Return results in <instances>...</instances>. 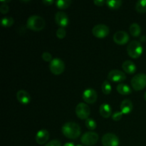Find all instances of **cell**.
Returning <instances> with one entry per match:
<instances>
[{"instance_id": "cell-33", "label": "cell", "mask_w": 146, "mask_h": 146, "mask_svg": "<svg viewBox=\"0 0 146 146\" xmlns=\"http://www.w3.org/2000/svg\"><path fill=\"white\" fill-rule=\"evenodd\" d=\"M42 2L44 5L51 6V5H52L54 3H55V1H54V0H43Z\"/></svg>"}, {"instance_id": "cell-30", "label": "cell", "mask_w": 146, "mask_h": 146, "mask_svg": "<svg viewBox=\"0 0 146 146\" xmlns=\"http://www.w3.org/2000/svg\"><path fill=\"white\" fill-rule=\"evenodd\" d=\"M9 11V7L7 4H1L0 7V11L2 14H6Z\"/></svg>"}, {"instance_id": "cell-27", "label": "cell", "mask_w": 146, "mask_h": 146, "mask_svg": "<svg viewBox=\"0 0 146 146\" xmlns=\"http://www.w3.org/2000/svg\"><path fill=\"white\" fill-rule=\"evenodd\" d=\"M66 35V31L64 28L62 27H59V28L57 29L56 31V36L58 37L60 39H62V38H65Z\"/></svg>"}, {"instance_id": "cell-14", "label": "cell", "mask_w": 146, "mask_h": 146, "mask_svg": "<svg viewBox=\"0 0 146 146\" xmlns=\"http://www.w3.org/2000/svg\"><path fill=\"white\" fill-rule=\"evenodd\" d=\"M49 133L47 130L46 129H41L38 131V133L36 135V142L38 144V145H44L46 143L48 142V139H49Z\"/></svg>"}, {"instance_id": "cell-5", "label": "cell", "mask_w": 146, "mask_h": 146, "mask_svg": "<svg viewBox=\"0 0 146 146\" xmlns=\"http://www.w3.org/2000/svg\"><path fill=\"white\" fill-rule=\"evenodd\" d=\"M49 69L54 75H61L65 69V64L61 58H55L50 62Z\"/></svg>"}, {"instance_id": "cell-1", "label": "cell", "mask_w": 146, "mask_h": 146, "mask_svg": "<svg viewBox=\"0 0 146 146\" xmlns=\"http://www.w3.org/2000/svg\"><path fill=\"white\" fill-rule=\"evenodd\" d=\"M62 133L69 139H77L81 135V128L79 125L74 122H68L64 124L61 128Z\"/></svg>"}, {"instance_id": "cell-8", "label": "cell", "mask_w": 146, "mask_h": 146, "mask_svg": "<svg viewBox=\"0 0 146 146\" xmlns=\"http://www.w3.org/2000/svg\"><path fill=\"white\" fill-rule=\"evenodd\" d=\"M101 143L103 146H119L120 140L116 135L108 133L104 135Z\"/></svg>"}, {"instance_id": "cell-37", "label": "cell", "mask_w": 146, "mask_h": 146, "mask_svg": "<svg viewBox=\"0 0 146 146\" xmlns=\"http://www.w3.org/2000/svg\"><path fill=\"white\" fill-rule=\"evenodd\" d=\"M76 146H83L82 145H77Z\"/></svg>"}, {"instance_id": "cell-4", "label": "cell", "mask_w": 146, "mask_h": 146, "mask_svg": "<svg viewBox=\"0 0 146 146\" xmlns=\"http://www.w3.org/2000/svg\"><path fill=\"white\" fill-rule=\"evenodd\" d=\"M131 86L135 91H139L146 87V74L143 73L136 74L132 78Z\"/></svg>"}, {"instance_id": "cell-2", "label": "cell", "mask_w": 146, "mask_h": 146, "mask_svg": "<svg viewBox=\"0 0 146 146\" xmlns=\"http://www.w3.org/2000/svg\"><path fill=\"white\" fill-rule=\"evenodd\" d=\"M46 26V21L41 17L38 15H32L28 18L27 21V27L34 31H41Z\"/></svg>"}, {"instance_id": "cell-36", "label": "cell", "mask_w": 146, "mask_h": 146, "mask_svg": "<svg viewBox=\"0 0 146 146\" xmlns=\"http://www.w3.org/2000/svg\"><path fill=\"white\" fill-rule=\"evenodd\" d=\"M144 98H145V100L146 101V92L145 93V94H144Z\"/></svg>"}, {"instance_id": "cell-23", "label": "cell", "mask_w": 146, "mask_h": 146, "mask_svg": "<svg viewBox=\"0 0 146 146\" xmlns=\"http://www.w3.org/2000/svg\"><path fill=\"white\" fill-rule=\"evenodd\" d=\"M135 9L139 13L146 12V0H139L135 4Z\"/></svg>"}, {"instance_id": "cell-18", "label": "cell", "mask_w": 146, "mask_h": 146, "mask_svg": "<svg viewBox=\"0 0 146 146\" xmlns=\"http://www.w3.org/2000/svg\"><path fill=\"white\" fill-rule=\"evenodd\" d=\"M99 113L102 117L108 118L112 115V108L108 104H103L100 106Z\"/></svg>"}, {"instance_id": "cell-9", "label": "cell", "mask_w": 146, "mask_h": 146, "mask_svg": "<svg viewBox=\"0 0 146 146\" xmlns=\"http://www.w3.org/2000/svg\"><path fill=\"white\" fill-rule=\"evenodd\" d=\"M109 28L105 24H97L92 29V34L94 36L99 38L106 37L109 34Z\"/></svg>"}, {"instance_id": "cell-35", "label": "cell", "mask_w": 146, "mask_h": 146, "mask_svg": "<svg viewBox=\"0 0 146 146\" xmlns=\"http://www.w3.org/2000/svg\"><path fill=\"white\" fill-rule=\"evenodd\" d=\"M1 1V3H2V4H6V3H8V2H10V0H7V1H2V0H1V1Z\"/></svg>"}, {"instance_id": "cell-7", "label": "cell", "mask_w": 146, "mask_h": 146, "mask_svg": "<svg viewBox=\"0 0 146 146\" xmlns=\"http://www.w3.org/2000/svg\"><path fill=\"white\" fill-rule=\"evenodd\" d=\"M76 114L77 117L81 120H86L91 114V109L89 106L85 103H80L76 107Z\"/></svg>"}, {"instance_id": "cell-21", "label": "cell", "mask_w": 146, "mask_h": 146, "mask_svg": "<svg viewBox=\"0 0 146 146\" xmlns=\"http://www.w3.org/2000/svg\"><path fill=\"white\" fill-rule=\"evenodd\" d=\"M56 7L60 9H66L68 8L71 4V0H57L55 1Z\"/></svg>"}, {"instance_id": "cell-28", "label": "cell", "mask_w": 146, "mask_h": 146, "mask_svg": "<svg viewBox=\"0 0 146 146\" xmlns=\"http://www.w3.org/2000/svg\"><path fill=\"white\" fill-rule=\"evenodd\" d=\"M41 57H42V59L44 61H46V62H51L53 60L52 55L49 52H47V51H45V52L43 53Z\"/></svg>"}, {"instance_id": "cell-20", "label": "cell", "mask_w": 146, "mask_h": 146, "mask_svg": "<svg viewBox=\"0 0 146 146\" xmlns=\"http://www.w3.org/2000/svg\"><path fill=\"white\" fill-rule=\"evenodd\" d=\"M129 31L131 35L134 37L138 36L141 34V28L137 23H133L130 26Z\"/></svg>"}, {"instance_id": "cell-6", "label": "cell", "mask_w": 146, "mask_h": 146, "mask_svg": "<svg viewBox=\"0 0 146 146\" xmlns=\"http://www.w3.org/2000/svg\"><path fill=\"white\" fill-rule=\"evenodd\" d=\"M98 135L95 132L93 131H88L85 133L81 136V141L84 145L86 146H92L94 145L98 141Z\"/></svg>"}, {"instance_id": "cell-13", "label": "cell", "mask_w": 146, "mask_h": 146, "mask_svg": "<svg viewBox=\"0 0 146 146\" xmlns=\"http://www.w3.org/2000/svg\"><path fill=\"white\" fill-rule=\"evenodd\" d=\"M55 21L60 27L64 28L68 26L69 19L67 14L64 11H58L55 14Z\"/></svg>"}, {"instance_id": "cell-17", "label": "cell", "mask_w": 146, "mask_h": 146, "mask_svg": "<svg viewBox=\"0 0 146 146\" xmlns=\"http://www.w3.org/2000/svg\"><path fill=\"white\" fill-rule=\"evenodd\" d=\"M122 68L123 71L128 74H135L137 70L136 65L132 61H130V60H127L123 63Z\"/></svg>"}, {"instance_id": "cell-31", "label": "cell", "mask_w": 146, "mask_h": 146, "mask_svg": "<svg viewBox=\"0 0 146 146\" xmlns=\"http://www.w3.org/2000/svg\"><path fill=\"white\" fill-rule=\"evenodd\" d=\"M45 146H61V143L58 140H53V141L47 143Z\"/></svg>"}, {"instance_id": "cell-29", "label": "cell", "mask_w": 146, "mask_h": 146, "mask_svg": "<svg viewBox=\"0 0 146 146\" xmlns=\"http://www.w3.org/2000/svg\"><path fill=\"white\" fill-rule=\"evenodd\" d=\"M123 115V114L122 113L121 111H116L113 114H112V119L114 121H119L122 118Z\"/></svg>"}, {"instance_id": "cell-15", "label": "cell", "mask_w": 146, "mask_h": 146, "mask_svg": "<svg viewBox=\"0 0 146 146\" xmlns=\"http://www.w3.org/2000/svg\"><path fill=\"white\" fill-rule=\"evenodd\" d=\"M17 99L20 104L27 105L30 103L31 96L30 94L25 90H19L17 93Z\"/></svg>"}, {"instance_id": "cell-25", "label": "cell", "mask_w": 146, "mask_h": 146, "mask_svg": "<svg viewBox=\"0 0 146 146\" xmlns=\"http://www.w3.org/2000/svg\"><path fill=\"white\" fill-rule=\"evenodd\" d=\"M14 20L11 17H5L1 19V25L4 27H10L14 24Z\"/></svg>"}, {"instance_id": "cell-11", "label": "cell", "mask_w": 146, "mask_h": 146, "mask_svg": "<svg viewBox=\"0 0 146 146\" xmlns=\"http://www.w3.org/2000/svg\"><path fill=\"white\" fill-rule=\"evenodd\" d=\"M83 99L87 104H93L97 101L98 94L96 91L93 88H87L83 93Z\"/></svg>"}, {"instance_id": "cell-34", "label": "cell", "mask_w": 146, "mask_h": 146, "mask_svg": "<svg viewBox=\"0 0 146 146\" xmlns=\"http://www.w3.org/2000/svg\"><path fill=\"white\" fill-rule=\"evenodd\" d=\"M64 146H75V145H74V143H73L72 142H68L64 144Z\"/></svg>"}, {"instance_id": "cell-19", "label": "cell", "mask_w": 146, "mask_h": 146, "mask_svg": "<svg viewBox=\"0 0 146 146\" xmlns=\"http://www.w3.org/2000/svg\"><path fill=\"white\" fill-rule=\"evenodd\" d=\"M117 91L121 95H129L132 93V91H131V87L128 85L125 84H120L117 86L116 87Z\"/></svg>"}, {"instance_id": "cell-32", "label": "cell", "mask_w": 146, "mask_h": 146, "mask_svg": "<svg viewBox=\"0 0 146 146\" xmlns=\"http://www.w3.org/2000/svg\"><path fill=\"white\" fill-rule=\"evenodd\" d=\"M94 4L98 7H102L104 4H106V1H104V0H94Z\"/></svg>"}, {"instance_id": "cell-24", "label": "cell", "mask_w": 146, "mask_h": 146, "mask_svg": "<svg viewBox=\"0 0 146 146\" xmlns=\"http://www.w3.org/2000/svg\"><path fill=\"white\" fill-rule=\"evenodd\" d=\"M101 89H102V92L105 95H108V94H111V91H112V87H111V84L108 80H106L103 82L102 86H101Z\"/></svg>"}, {"instance_id": "cell-3", "label": "cell", "mask_w": 146, "mask_h": 146, "mask_svg": "<svg viewBox=\"0 0 146 146\" xmlns=\"http://www.w3.org/2000/svg\"><path fill=\"white\" fill-rule=\"evenodd\" d=\"M143 48L141 43L138 41H132L127 46V52L130 57L133 58H138L142 55Z\"/></svg>"}, {"instance_id": "cell-10", "label": "cell", "mask_w": 146, "mask_h": 146, "mask_svg": "<svg viewBox=\"0 0 146 146\" xmlns=\"http://www.w3.org/2000/svg\"><path fill=\"white\" fill-rule=\"evenodd\" d=\"M108 79L112 82L121 83L126 79V76H125V73H123V71L114 69L108 73Z\"/></svg>"}, {"instance_id": "cell-26", "label": "cell", "mask_w": 146, "mask_h": 146, "mask_svg": "<svg viewBox=\"0 0 146 146\" xmlns=\"http://www.w3.org/2000/svg\"><path fill=\"white\" fill-rule=\"evenodd\" d=\"M85 125L86 128L90 131H94L97 127V123L93 118H89L86 120Z\"/></svg>"}, {"instance_id": "cell-12", "label": "cell", "mask_w": 146, "mask_h": 146, "mask_svg": "<svg viewBox=\"0 0 146 146\" xmlns=\"http://www.w3.org/2000/svg\"><path fill=\"white\" fill-rule=\"evenodd\" d=\"M113 38L114 42L116 43L117 44L124 45L128 42L130 37L128 33L125 32V31H118L115 33Z\"/></svg>"}, {"instance_id": "cell-16", "label": "cell", "mask_w": 146, "mask_h": 146, "mask_svg": "<svg viewBox=\"0 0 146 146\" xmlns=\"http://www.w3.org/2000/svg\"><path fill=\"white\" fill-rule=\"evenodd\" d=\"M133 103L129 99L123 100L121 102V106H120L121 111L124 115H128V114L131 113L133 111Z\"/></svg>"}, {"instance_id": "cell-22", "label": "cell", "mask_w": 146, "mask_h": 146, "mask_svg": "<svg viewBox=\"0 0 146 146\" xmlns=\"http://www.w3.org/2000/svg\"><path fill=\"white\" fill-rule=\"evenodd\" d=\"M123 4L121 0H107L106 5L112 9H117L120 8Z\"/></svg>"}]
</instances>
